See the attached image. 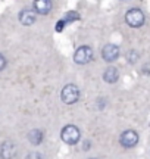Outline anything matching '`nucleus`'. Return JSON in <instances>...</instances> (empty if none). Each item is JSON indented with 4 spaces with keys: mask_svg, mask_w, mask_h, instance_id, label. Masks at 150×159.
Masks as SVG:
<instances>
[{
    "mask_svg": "<svg viewBox=\"0 0 150 159\" xmlns=\"http://www.w3.org/2000/svg\"><path fill=\"white\" fill-rule=\"evenodd\" d=\"M143 72H144V74H150V63H146V65L143 67Z\"/></svg>",
    "mask_w": 150,
    "mask_h": 159,
    "instance_id": "17",
    "label": "nucleus"
},
{
    "mask_svg": "<svg viewBox=\"0 0 150 159\" xmlns=\"http://www.w3.org/2000/svg\"><path fill=\"white\" fill-rule=\"evenodd\" d=\"M121 144L124 148H134L137 143H139V134L132 130H127L121 134V138H119Z\"/></svg>",
    "mask_w": 150,
    "mask_h": 159,
    "instance_id": "5",
    "label": "nucleus"
},
{
    "mask_svg": "<svg viewBox=\"0 0 150 159\" xmlns=\"http://www.w3.org/2000/svg\"><path fill=\"white\" fill-rule=\"evenodd\" d=\"M16 155V146L12 141H5L0 146V156L2 159H12Z\"/></svg>",
    "mask_w": 150,
    "mask_h": 159,
    "instance_id": "7",
    "label": "nucleus"
},
{
    "mask_svg": "<svg viewBox=\"0 0 150 159\" xmlns=\"http://www.w3.org/2000/svg\"><path fill=\"white\" fill-rule=\"evenodd\" d=\"M60 137H62V140H63L66 144H75V143H78L81 134H80V130H78L75 125H66V127L62 130Z\"/></svg>",
    "mask_w": 150,
    "mask_h": 159,
    "instance_id": "2",
    "label": "nucleus"
},
{
    "mask_svg": "<svg viewBox=\"0 0 150 159\" xmlns=\"http://www.w3.org/2000/svg\"><path fill=\"white\" fill-rule=\"evenodd\" d=\"M5 67H6V59H5V56L0 53V71L5 68Z\"/></svg>",
    "mask_w": 150,
    "mask_h": 159,
    "instance_id": "16",
    "label": "nucleus"
},
{
    "mask_svg": "<svg viewBox=\"0 0 150 159\" xmlns=\"http://www.w3.org/2000/svg\"><path fill=\"white\" fill-rule=\"evenodd\" d=\"M60 97H62L63 103H66V105H74V103L80 99V90H78L77 86L68 84V86L63 87V90L60 93Z\"/></svg>",
    "mask_w": 150,
    "mask_h": 159,
    "instance_id": "1",
    "label": "nucleus"
},
{
    "mask_svg": "<svg viewBox=\"0 0 150 159\" xmlns=\"http://www.w3.org/2000/svg\"><path fill=\"white\" fill-rule=\"evenodd\" d=\"M65 21H63V19H60V21H59L58 24H56V31H58V33H60V31H62V30H63V27H65Z\"/></svg>",
    "mask_w": 150,
    "mask_h": 159,
    "instance_id": "15",
    "label": "nucleus"
},
{
    "mask_svg": "<svg viewBox=\"0 0 150 159\" xmlns=\"http://www.w3.org/2000/svg\"><path fill=\"white\" fill-rule=\"evenodd\" d=\"M139 57H140L139 53H137L136 50H131V52H129V55H128V60H129L131 63H136V62L139 60Z\"/></svg>",
    "mask_w": 150,
    "mask_h": 159,
    "instance_id": "13",
    "label": "nucleus"
},
{
    "mask_svg": "<svg viewBox=\"0 0 150 159\" xmlns=\"http://www.w3.org/2000/svg\"><path fill=\"white\" fill-rule=\"evenodd\" d=\"M93 59V50L88 46H81L80 49H77L75 55H74V60L80 65H85Z\"/></svg>",
    "mask_w": 150,
    "mask_h": 159,
    "instance_id": "4",
    "label": "nucleus"
},
{
    "mask_svg": "<svg viewBox=\"0 0 150 159\" xmlns=\"http://www.w3.org/2000/svg\"><path fill=\"white\" fill-rule=\"evenodd\" d=\"M77 19H80V15L77 13V12H68L66 15H65V22H71V21H77Z\"/></svg>",
    "mask_w": 150,
    "mask_h": 159,
    "instance_id": "12",
    "label": "nucleus"
},
{
    "mask_svg": "<svg viewBox=\"0 0 150 159\" xmlns=\"http://www.w3.org/2000/svg\"><path fill=\"white\" fill-rule=\"evenodd\" d=\"M102 57L106 62H113L119 57V47L115 44H106L102 50Z\"/></svg>",
    "mask_w": 150,
    "mask_h": 159,
    "instance_id": "6",
    "label": "nucleus"
},
{
    "mask_svg": "<svg viewBox=\"0 0 150 159\" xmlns=\"http://www.w3.org/2000/svg\"><path fill=\"white\" fill-rule=\"evenodd\" d=\"M118 78H119V74H118V69H116L115 67H109V68L103 72V80L106 83H110V84H112V83H116Z\"/></svg>",
    "mask_w": 150,
    "mask_h": 159,
    "instance_id": "10",
    "label": "nucleus"
},
{
    "mask_svg": "<svg viewBox=\"0 0 150 159\" xmlns=\"http://www.w3.org/2000/svg\"><path fill=\"white\" fill-rule=\"evenodd\" d=\"M27 159H43V156L40 155V153H37V152H33V153H30Z\"/></svg>",
    "mask_w": 150,
    "mask_h": 159,
    "instance_id": "14",
    "label": "nucleus"
},
{
    "mask_svg": "<svg viewBox=\"0 0 150 159\" xmlns=\"http://www.w3.org/2000/svg\"><path fill=\"white\" fill-rule=\"evenodd\" d=\"M125 19H127V24L129 27L137 28V27H141L144 24V13L140 9H131V11L127 12Z\"/></svg>",
    "mask_w": 150,
    "mask_h": 159,
    "instance_id": "3",
    "label": "nucleus"
},
{
    "mask_svg": "<svg viewBox=\"0 0 150 159\" xmlns=\"http://www.w3.org/2000/svg\"><path fill=\"white\" fill-rule=\"evenodd\" d=\"M50 9H52V2H49V0H37V2H34L35 13L46 15V13L50 12Z\"/></svg>",
    "mask_w": 150,
    "mask_h": 159,
    "instance_id": "9",
    "label": "nucleus"
},
{
    "mask_svg": "<svg viewBox=\"0 0 150 159\" xmlns=\"http://www.w3.org/2000/svg\"><path fill=\"white\" fill-rule=\"evenodd\" d=\"M37 19L34 9H24L19 12V22L24 25H33Z\"/></svg>",
    "mask_w": 150,
    "mask_h": 159,
    "instance_id": "8",
    "label": "nucleus"
},
{
    "mask_svg": "<svg viewBox=\"0 0 150 159\" xmlns=\"http://www.w3.org/2000/svg\"><path fill=\"white\" fill-rule=\"evenodd\" d=\"M28 140H30V143H33L34 146H37L43 140V133L40 130H33V131L28 133Z\"/></svg>",
    "mask_w": 150,
    "mask_h": 159,
    "instance_id": "11",
    "label": "nucleus"
}]
</instances>
